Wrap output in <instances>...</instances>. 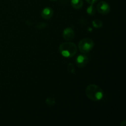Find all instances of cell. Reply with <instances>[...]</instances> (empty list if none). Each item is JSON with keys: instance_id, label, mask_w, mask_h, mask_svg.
<instances>
[{"instance_id": "1", "label": "cell", "mask_w": 126, "mask_h": 126, "mask_svg": "<svg viewBox=\"0 0 126 126\" xmlns=\"http://www.w3.org/2000/svg\"><path fill=\"white\" fill-rule=\"evenodd\" d=\"M86 95L91 100L98 102L103 98V91L97 85L90 84L86 87Z\"/></svg>"}, {"instance_id": "2", "label": "cell", "mask_w": 126, "mask_h": 126, "mask_svg": "<svg viewBox=\"0 0 126 126\" xmlns=\"http://www.w3.org/2000/svg\"><path fill=\"white\" fill-rule=\"evenodd\" d=\"M77 46L71 42H65L62 43L59 46V51L63 57L71 58L75 56L77 53Z\"/></svg>"}, {"instance_id": "3", "label": "cell", "mask_w": 126, "mask_h": 126, "mask_svg": "<svg viewBox=\"0 0 126 126\" xmlns=\"http://www.w3.org/2000/svg\"><path fill=\"white\" fill-rule=\"evenodd\" d=\"M94 46L93 40L90 38H84L81 39L78 44V48L82 54H87L92 50Z\"/></svg>"}, {"instance_id": "4", "label": "cell", "mask_w": 126, "mask_h": 126, "mask_svg": "<svg viewBox=\"0 0 126 126\" xmlns=\"http://www.w3.org/2000/svg\"><path fill=\"white\" fill-rule=\"evenodd\" d=\"M97 10L100 14H107L110 11V6L104 1H102L97 5Z\"/></svg>"}, {"instance_id": "5", "label": "cell", "mask_w": 126, "mask_h": 126, "mask_svg": "<svg viewBox=\"0 0 126 126\" xmlns=\"http://www.w3.org/2000/svg\"><path fill=\"white\" fill-rule=\"evenodd\" d=\"M89 62V59L86 55L81 54L79 55L76 59V65L79 68H83L87 65Z\"/></svg>"}, {"instance_id": "6", "label": "cell", "mask_w": 126, "mask_h": 126, "mask_svg": "<svg viewBox=\"0 0 126 126\" xmlns=\"http://www.w3.org/2000/svg\"><path fill=\"white\" fill-rule=\"evenodd\" d=\"M63 37L66 41H71L75 37V32L71 27L66 28L63 32Z\"/></svg>"}, {"instance_id": "7", "label": "cell", "mask_w": 126, "mask_h": 126, "mask_svg": "<svg viewBox=\"0 0 126 126\" xmlns=\"http://www.w3.org/2000/svg\"><path fill=\"white\" fill-rule=\"evenodd\" d=\"M53 16V10L50 7H46L41 11V17L44 19H50Z\"/></svg>"}, {"instance_id": "8", "label": "cell", "mask_w": 126, "mask_h": 126, "mask_svg": "<svg viewBox=\"0 0 126 126\" xmlns=\"http://www.w3.org/2000/svg\"><path fill=\"white\" fill-rule=\"evenodd\" d=\"M71 5L74 9H79L83 6L82 0H71Z\"/></svg>"}, {"instance_id": "9", "label": "cell", "mask_w": 126, "mask_h": 126, "mask_svg": "<svg viewBox=\"0 0 126 126\" xmlns=\"http://www.w3.org/2000/svg\"><path fill=\"white\" fill-rule=\"evenodd\" d=\"M95 11L96 9L95 8L94 6L93 5L91 4V6H89L87 8V9H86V12H87V13L88 14L89 16H94V15L95 14Z\"/></svg>"}, {"instance_id": "10", "label": "cell", "mask_w": 126, "mask_h": 126, "mask_svg": "<svg viewBox=\"0 0 126 126\" xmlns=\"http://www.w3.org/2000/svg\"><path fill=\"white\" fill-rule=\"evenodd\" d=\"M92 25L95 28H100L103 25V23L101 20H94L92 21Z\"/></svg>"}, {"instance_id": "11", "label": "cell", "mask_w": 126, "mask_h": 126, "mask_svg": "<svg viewBox=\"0 0 126 126\" xmlns=\"http://www.w3.org/2000/svg\"><path fill=\"white\" fill-rule=\"evenodd\" d=\"M46 103L49 107H52L55 104V100L54 97H49L46 100Z\"/></svg>"}, {"instance_id": "12", "label": "cell", "mask_w": 126, "mask_h": 126, "mask_svg": "<svg viewBox=\"0 0 126 126\" xmlns=\"http://www.w3.org/2000/svg\"><path fill=\"white\" fill-rule=\"evenodd\" d=\"M68 71L71 74H74L75 73V68L74 67V65L72 63H68L67 66Z\"/></svg>"}, {"instance_id": "13", "label": "cell", "mask_w": 126, "mask_h": 126, "mask_svg": "<svg viewBox=\"0 0 126 126\" xmlns=\"http://www.w3.org/2000/svg\"><path fill=\"white\" fill-rule=\"evenodd\" d=\"M47 25L44 23H39L36 25L37 28H44L46 27Z\"/></svg>"}, {"instance_id": "14", "label": "cell", "mask_w": 126, "mask_h": 126, "mask_svg": "<svg viewBox=\"0 0 126 126\" xmlns=\"http://www.w3.org/2000/svg\"><path fill=\"white\" fill-rule=\"evenodd\" d=\"M86 1L88 2L89 4L93 5L94 4H95L96 2H97V0H86Z\"/></svg>"}, {"instance_id": "15", "label": "cell", "mask_w": 126, "mask_h": 126, "mask_svg": "<svg viewBox=\"0 0 126 126\" xmlns=\"http://www.w3.org/2000/svg\"><path fill=\"white\" fill-rule=\"evenodd\" d=\"M51 1H57V0H50Z\"/></svg>"}]
</instances>
